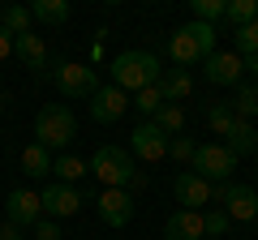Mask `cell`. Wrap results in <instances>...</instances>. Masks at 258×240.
Returning a JSON list of instances; mask_svg holds the SVG:
<instances>
[{"instance_id": "22", "label": "cell", "mask_w": 258, "mask_h": 240, "mask_svg": "<svg viewBox=\"0 0 258 240\" xmlns=\"http://www.w3.org/2000/svg\"><path fill=\"white\" fill-rule=\"evenodd\" d=\"M30 22H35V13H30L26 5H5V13H0V26L9 30L13 39H18V35H30Z\"/></svg>"}, {"instance_id": "24", "label": "cell", "mask_w": 258, "mask_h": 240, "mask_svg": "<svg viewBox=\"0 0 258 240\" xmlns=\"http://www.w3.org/2000/svg\"><path fill=\"white\" fill-rule=\"evenodd\" d=\"M224 22H232V30H241V26H249V22H258V0H228Z\"/></svg>"}, {"instance_id": "12", "label": "cell", "mask_w": 258, "mask_h": 240, "mask_svg": "<svg viewBox=\"0 0 258 240\" xmlns=\"http://www.w3.org/2000/svg\"><path fill=\"white\" fill-rule=\"evenodd\" d=\"M125 107H129V94L125 90H116V86H99L95 99H91V120H95V125H116V120L125 116Z\"/></svg>"}, {"instance_id": "6", "label": "cell", "mask_w": 258, "mask_h": 240, "mask_svg": "<svg viewBox=\"0 0 258 240\" xmlns=\"http://www.w3.org/2000/svg\"><path fill=\"white\" fill-rule=\"evenodd\" d=\"M56 86H60L64 99H95V90H99V77H95L91 65L64 60V65L56 69Z\"/></svg>"}, {"instance_id": "8", "label": "cell", "mask_w": 258, "mask_h": 240, "mask_svg": "<svg viewBox=\"0 0 258 240\" xmlns=\"http://www.w3.org/2000/svg\"><path fill=\"white\" fill-rule=\"evenodd\" d=\"M43 219V197L30 193V189H13L9 197H5V223H13V227H35V223Z\"/></svg>"}, {"instance_id": "16", "label": "cell", "mask_w": 258, "mask_h": 240, "mask_svg": "<svg viewBox=\"0 0 258 240\" xmlns=\"http://www.w3.org/2000/svg\"><path fill=\"white\" fill-rule=\"evenodd\" d=\"M159 94H164V103H181L194 94V77L185 73V69H164V77H159Z\"/></svg>"}, {"instance_id": "10", "label": "cell", "mask_w": 258, "mask_h": 240, "mask_svg": "<svg viewBox=\"0 0 258 240\" xmlns=\"http://www.w3.org/2000/svg\"><path fill=\"white\" fill-rule=\"evenodd\" d=\"M95 210H99V219L108 227H125L134 219V197H129V189H103L95 197Z\"/></svg>"}, {"instance_id": "32", "label": "cell", "mask_w": 258, "mask_h": 240, "mask_svg": "<svg viewBox=\"0 0 258 240\" xmlns=\"http://www.w3.org/2000/svg\"><path fill=\"white\" fill-rule=\"evenodd\" d=\"M35 236H39V240H60V227H56V219H39V223H35Z\"/></svg>"}, {"instance_id": "15", "label": "cell", "mask_w": 258, "mask_h": 240, "mask_svg": "<svg viewBox=\"0 0 258 240\" xmlns=\"http://www.w3.org/2000/svg\"><path fill=\"white\" fill-rule=\"evenodd\" d=\"M203 210H172L164 223V240H203Z\"/></svg>"}, {"instance_id": "9", "label": "cell", "mask_w": 258, "mask_h": 240, "mask_svg": "<svg viewBox=\"0 0 258 240\" xmlns=\"http://www.w3.org/2000/svg\"><path fill=\"white\" fill-rule=\"evenodd\" d=\"M39 197H43V219H74V214L82 210V193H78L74 185H60V180L47 185Z\"/></svg>"}, {"instance_id": "34", "label": "cell", "mask_w": 258, "mask_h": 240, "mask_svg": "<svg viewBox=\"0 0 258 240\" xmlns=\"http://www.w3.org/2000/svg\"><path fill=\"white\" fill-rule=\"evenodd\" d=\"M5 56H13V35L0 26V60H5Z\"/></svg>"}, {"instance_id": "30", "label": "cell", "mask_w": 258, "mask_h": 240, "mask_svg": "<svg viewBox=\"0 0 258 240\" xmlns=\"http://www.w3.org/2000/svg\"><path fill=\"white\" fill-rule=\"evenodd\" d=\"M194 155H198V142L194 138H172L168 142V159H176V163H194Z\"/></svg>"}, {"instance_id": "11", "label": "cell", "mask_w": 258, "mask_h": 240, "mask_svg": "<svg viewBox=\"0 0 258 240\" xmlns=\"http://www.w3.org/2000/svg\"><path fill=\"white\" fill-rule=\"evenodd\" d=\"M203 73L211 86H237L241 73H245V60H241L237 52H211L203 60Z\"/></svg>"}, {"instance_id": "31", "label": "cell", "mask_w": 258, "mask_h": 240, "mask_svg": "<svg viewBox=\"0 0 258 240\" xmlns=\"http://www.w3.org/2000/svg\"><path fill=\"white\" fill-rule=\"evenodd\" d=\"M228 214H224V210H207L203 214V227H207V236H224V231H228Z\"/></svg>"}, {"instance_id": "36", "label": "cell", "mask_w": 258, "mask_h": 240, "mask_svg": "<svg viewBox=\"0 0 258 240\" xmlns=\"http://www.w3.org/2000/svg\"><path fill=\"white\" fill-rule=\"evenodd\" d=\"M254 155H258V150H254Z\"/></svg>"}, {"instance_id": "33", "label": "cell", "mask_w": 258, "mask_h": 240, "mask_svg": "<svg viewBox=\"0 0 258 240\" xmlns=\"http://www.w3.org/2000/svg\"><path fill=\"white\" fill-rule=\"evenodd\" d=\"M0 240H26V231L13 227V223H0Z\"/></svg>"}, {"instance_id": "37", "label": "cell", "mask_w": 258, "mask_h": 240, "mask_svg": "<svg viewBox=\"0 0 258 240\" xmlns=\"http://www.w3.org/2000/svg\"><path fill=\"white\" fill-rule=\"evenodd\" d=\"M254 189H258V185H254Z\"/></svg>"}, {"instance_id": "35", "label": "cell", "mask_w": 258, "mask_h": 240, "mask_svg": "<svg viewBox=\"0 0 258 240\" xmlns=\"http://www.w3.org/2000/svg\"><path fill=\"white\" fill-rule=\"evenodd\" d=\"M241 60H245V73H254V77H258V56H241Z\"/></svg>"}, {"instance_id": "5", "label": "cell", "mask_w": 258, "mask_h": 240, "mask_svg": "<svg viewBox=\"0 0 258 240\" xmlns=\"http://www.w3.org/2000/svg\"><path fill=\"white\" fill-rule=\"evenodd\" d=\"M189 172H198L207 185H224V180L237 172V155H232L224 142H203L198 155H194V167H189Z\"/></svg>"}, {"instance_id": "26", "label": "cell", "mask_w": 258, "mask_h": 240, "mask_svg": "<svg viewBox=\"0 0 258 240\" xmlns=\"http://www.w3.org/2000/svg\"><path fill=\"white\" fill-rule=\"evenodd\" d=\"M194 9V22H207V26H215V22L228 13V0H189Z\"/></svg>"}, {"instance_id": "29", "label": "cell", "mask_w": 258, "mask_h": 240, "mask_svg": "<svg viewBox=\"0 0 258 240\" xmlns=\"http://www.w3.org/2000/svg\"><path fill=\"white\" fill-rule=\"evenodd\" d=\"M134 107H138L142 116L155 120V111L164 107V94H159V86H147V90H138V94H134Z\"/></svg>"}, {"instance_id": "7", "label": "cell", "mask_w": 258, "mask_h": 240, "mask_svg": "<svg viewBox=\"0 0 258 240\" xmlns=\"http://www.w3.org/2000/svg\"><path fill=\"white\" fill-rule=\"evenodd\" d=\"M168 142H172V138L159 129L155 120H142L138 129L129 133V150H134L142 163H159V159H168Z\"/></svg>"}, {"instance_id": "23", "label": "cell", "mask_w": 258, "mask_h": 240, "mask_svg": "<svg viewBox=\"0 0 258 240\" xmlns=\"http://www.w3.org/2000/svg\"><path fill=\"white\" fill-rule=\"evenodd\" d=\"M155 125L168 133V138H181V129H185V107H181V103H164V107L155 111Z\"/></svg>"}, {"instance_id": "4", "label": "cell", "mask_w": 258, "mask_h": 240, "mask_svg": "<svg viewBox=\"0 0 258 240\" xmlns=\"http://www.w3.org/2000/svg\"><path fill=\"white\" fill-rule=\"evenodd\" d=\"M86 167H91L95 180H103L108 189H129V185H134V176H138V172H134L129 150H120V146H99Z\"/></svg>"}, {"instance_id": "21", "label": "cell", "mask_w": 258, "mask_h": 240, "mask_svg": "<svg viewBox=\"0 0 258 240\" xmlns=\"http://www.w3.org/2000/svg\"><path fill=\"white\" fill-rule=\"evenodd\" d=\"M35 22H47V26H64L69 22V0H35L30 5Z\"/></svg>"}, {"instance_id": "20", "label": "cell", "mask_w": 258, "mask_h": 240, "mask_svg": "<svg viewBox=\"0 0 258 240\" xmlns=\"http://www.w3.org/2000/svg\"><path fill=\"white\" fill-rule=\"evenodd\" d=\"M22 172L26 176H47L52 172V150L39 146V142H30V146L22 150Z\"/></svg>"}, {"instance_id": "27", "label": "cell", "mask_w": 258, "mask_h": 240, "mask_svg": "<svg viewBox=\"0 0 258 240\" xmlns=\"http://www.w3.org/2000/svg\"><path fill=\"white\" fill-rule=\"evenodd\" d=\"M232 107L228 103H211V107H207V129L211 133H220V138H228V129H232Z\"/></svg>"}, {"instance_id": "18", "label": "cell", "mask_w": 258, "mask_h": 240, "mask_svg": "<svg viewBox=\"0 0 258 240\" xmlns=\"http://www.w3.org/2000/svg\"><path fill=\"white\" fill-rule=\"evenodd\" d=\"M13 56H18L26 69H43L47 65V47H43L39 35H18L13 39Z\"/></svg>"}, {"instance_id": "1", "label": "cell", "mask_w": 258, "mask_h": 240, "mask_svg": "<svg viewBox=\"0 0 258 240\" xmlns=\"http://www.w3.org/2000/svg\"><path fill=\"white\" fill-rule=\"evenodd\" d=\"M159 77H164V65H159L155 52L134 47V52H120L116 60H112V86L125 90V94H138V90H147V86H159Z\"/></svg>"}, {"instance_id": "25", "label": "cell", "mask_w": 258, "mask_h": 240, "mask_svg": "<svg viewBox=\"0 0 258 240\" xmlns=\"http://www.w3.org/2000/svg\"><path fill=\"white\" fill-rule=\"evenodd\" d=\"M52 172L60 176V185H69V180H78V176H86L91 167H86V159H78V155H60V159H52Z\"/></svg>"}, {"instance_id": "28", "label": "cell", "mask_w": 258, "mask_h": 240, "mask_svg": "<svg viewBox=\"0 0 258 240\" xmlns=\"http://www.w3.org/2000/svg\"><path fill=\"white\" fill-rule=\"evenodd\" d=\"M232 43H237V56H258V22L232 30Z\"/></svg>"}, {"instance_id": "13", "label": "cell", "mask_w": 258, "mask_h": 240, "mask_svg": "<svg viewBox=\"0 0 258 240\" xmlns=\"http://www.w3.org/2000/svg\"><path fill=\"white\" fill-rule=\"evenodd\" d=\"M224 214L237 223H254L258 219V189L249 185H224Z\"/></svg>"}, {"instance_id": "14", "label": "cell", "mask_w": 258, "mask_h": 240, "mask_svg": "<svg viewBox=\"0 0 258 240\" xmlns=\"http://www.w3.org/2000/svg\"><path fill=\"white\" fill-rule=\"evenodd\" d=\"M172 193H176V202H181V210H198V206L211 202V185H207L198 172H181L172 180Z\"/></svg>"}, {"instance_id": "3", "label": "cell", "mask_w": 258, "mask_h": 240, "mask_svg": "<svg viewBox=\"0 0 258 240\" xmlns=\"http://www.w3.org/2000/svg\"><path fill=\"white\" fill-rule=\"evenodd\" d=\"M74 138H78V120H74V111L64 107V103H47V107H39V116H35V142H39V146L64 150Z\"/></svg>"}, {"instance_id": "19", "label": "cell", "mask_w": 258, "mask_h": 240, "mask_svg": "<svg viewBox=\"0 0 258 240\" xmlns=\"http://www.w3.org/2000/svg\"><path fill=\"white\" fill-rule=\"evenodd\" d=\"M232 116L237 120H254L258 116V82H245V86H237V94H232Z\"/></svg>"}, {"instance_id": "2", "label": "cell", "mask_w": 258, "mask_h": 240, "mask_svg": "<svg viewBox=\"0 0 258 240\" xmlns=\"http://www.w3.org/2000/svg\"><path fill=\"white\" fill-rule=\"evenodd\" d=\"M211 52H215V26H207V22H185V26H176L172 39H168V56H172L176 69L198 65V60H207Z\"/></svg>"}, {"instance_id": "17", "label": "cell", "mask_w": 258, "mask_h": 240, "mask_svg": "<svg viewBox=\"0 0 258 240\" xmlns=\"http://www.w3.org/2000/svg\"><path fill=\"white\" fill-rule=\"evenodd\" d=\"M224 146H228L237 159L254 155V150H258V129L249 125V120H232V129H228V142H224Z\"/></svg>"}]
</instances>
